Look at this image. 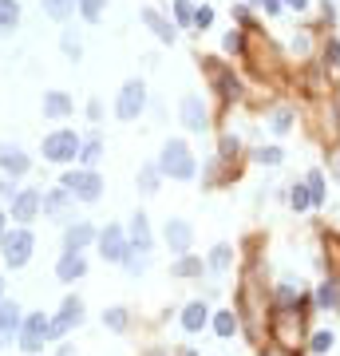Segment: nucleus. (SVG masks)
Here are the masks:
<instances>
[{"instance_id": "nucleus-1", "label": "nucleus", "mask_w": 340, "mask_h": 356, "mask_svg": "<svg viewBox=\"0 0 340 356\" xmlns=\"http://www.w3.org/2000/svg\"><path fill=\"white\" fill-rule=\"evenodd\" d=\"M159 175L162 178H174V182H190V178L198 175V159L194 151L182 143V139H166L162 143V155H159Z\"/></svg>"}, {"instance_id": "nucleus-2", "label": "nucleus", "mask_w": 340, "mask_h": 356, "mask_svg": "<svg viewBox=\"0 0 340 356\" xmlns=\"http://www.w3.org/2000/svg\"><path fill=\"white\" fill-rule=\"evenodd\" d=\"M301 333H305V317L297 309H277L273 305V317H269V337H273L277 348H285L289 356H297L301 348Z\"/></svg>"}, {"instance_id": "nucleus-3", "label": "nucleus", "mask_w": 340, "mask_h": 356, "mask_svg": "<svg viewBox=\"0 0 340 356\" xmlns=\"http://www.w3.org/2000/svg\"><path fill=\"white\" fill-rule=\"evenodd\" d=\"M80 146H83V139L71 127H56L52 135H44L40 151H44V159H48V162H56V166H67V162L80 159Z\"/></svg>"}, {"instance_id": "nucleus-4", "label": "nucleus", "mask_w": 340, "mask_h": 356, "mask_svg": "<svg viewBox=\"0 0 340 356\" xmlns=\"http://www.w3.org/2000/svg\"><path fill=\"white\" fill-rule=\"evenodd\" d=\"M32 249H36V238L28 226H16V230H4L0 238V254H4V265L8 269H24L32 261Z\"/></svg>"}, {"instance_id": "nucleus-5", "label": "nucleus", "mask_w": 340, "mask_h": 356, "mask_svg": "<svg viewBox=\"0 0 340 356\" xmlns=\"http://www.w3.org/2000/svg\"><path fill=\"white\" fill-rule=\"evenodd\" d=\"M60 186H64L76 202H99V198H103V178H99V170L76 166V170H67V175L60 178Z\"/></svg>"}, {"instance_id": "nucleus-6", "label": "nucleus", "mask_w": 340, "mask_h": 356, "mask_svg": "<svg viewBox=\"0 0 340 356\" xmlns=\"http://www.w3.org/2000/svg\"><path fill=\"white\" fill-rule=\"evenodd\" d=\"M48 329H52V321H48V313H24V324H20V348L28 356H36L44 344H48Z\"/></svg>"}, {"instance_id": "nucleus-7", "label": "nucleus", "mask_w": 340, "mask_h": 356, "mask_svg": "<svg viewBox=\"0 0 340 356\" xmlns=\"http://www.w3.org/2000/svg\"><path fill=\"white\" fill-rule=\"evenodd\" d=\"M95 245H99V254H103V261H111V265H123V261H127V254H131L127 230L115 226V222H107V226L99 230Z\"/></svg>"}, {"instance_id": "nucleus-8", "label": "nucleus", "mask_w": 340, "mask_h": 356, "mask_svg": "<svg viewBox=\"0 0 340 356\" xmlns=\"http://www.w3.org/2000/svg\"><path fill=\"white\" fill-rule=\"evenodd\" d=\"M146 107V83L143 80H127L123 83V91L115 99V115L123 119V123H135Z\"/></svg>"}, {"instance_id": "nucleus-9", "label": "nucleus", "mask_w": 340, "mask_h": 356, "mask_svg": "<svg viewBox=\"0 0 340 356\" xmlns=\"http://www.w3.org/2000/svg\"><path fill=\"white\" fill-rule=\"evenodd\" d=\"M40 210H44V218H52V222H71V210H76V198L67 194L64 186H56V190H44L40 194Z\"/></svg>"}, {"instance_id": "nucleus-10", "label": "nucleus", "mask_w": 340, "mask_h": 356, "mask_svg": "<svg viewBox=\"0 0 340 356\" xmlns=\"http://www.w3.org/2000/svg\"><path fill=\"white\" fill-rule=\"evenodd\" d=\"M162 242H166V249L170 254H190V245H194V226L186 222V218H170L166 226H162Z\"/></svg>"}, {"instance_id": "nucleus-11", "label": "nucleus", "mask_w": 340, "mask_h": 356, "mask_svg": "<svg viewBox=\"0 0 340 356\" xmlns=\"http://www.w3.org/2000/svg\"><path fill=\"white\" fill-rule=\"evenodd\" d=\"M83 297H64V305H60V313L52 317V329H48V337H64L67 329H76V324H83Z\"/></svg>"}, {"instance_id": "nucleus-12", "label": "nucleus", "mask_w": 340, "mask_h": 356, "mask_svg": "<svg viewBox=\"0 0 340 356\" xmlns=\"http://www.w3.org/2000/svg\"><path fill=\"white\" fill-rule=\"evenodd\" d=\"M182 127L194 131V135H202V131H210V111H206V103H202V96H182Z\"/></svg>"}, {"instance_id": "nucleus-13", "label": "nucleus", "mask_w": 340, "mask_h": 356, "mask_svg": "<svg viewBox=\"0 0 340 356\" xmlns=\"http://www.w3.org/2000/svg\"><path fill=\"white\" fill-rule=\"evenodd\" d=\"M95 238H99V230L91 222H83V218H76V222L64 226V254H83Z\"/></svg>"}, {"instance_id": "nucleus-14", "label": "nucleus", "mask_w": 340, "mask_h": 356, "mask_svg": "<svg viewBox=\"0 0 340 356\" xmlns=\"http://www.w3.org/2000/svg\"><path fill=\"white\" fill-rule=\"evenodd\" d=\"M206 67H210V80H214V91L226 99V103H234V99H242V83H238V76H234V67H222L218 60H206Z\"/></svg>"}, {"instance_id": "nucleus-15", "label": "nucleus", "mask_w": 340, "mask_h": 356, "mask_svg": "<svg viewBox=\"0 0 340 356\" xmlns=\"http://www.w3.org/2000/svg\"><path fill=\"white\" fill-rule=\"evenodd\" d=\"M127 242L131 249H139V254H150L155 249V234H150V218H146L143 210L131 218V226H127Z\"/></svg>"}, {"instance_id": "nucleus-16", "label": "nucleus", "mask_w": 340, "mask_h": 356, "mask_svg": "<svg viewBox=\"0 0 340 356\" xmlns=\"http://www.w3.org/2000/svg\"><path fill=\"white\" fill-rule=\"evenodd\" d=\"M0 170H4L8 178H20V175H28V170H32V159H28L20 146L0 143Z\"/></svg>"}, {"instance_id": "nucleus-17", "label": "nucleus", "mask_w": 340, "mask_h": 356, "mask_svg": "<svg viewBox=\"0 0 340 356\" xmlns=\"http://www.w3.org/2000/svg\"><path fill=\"white\" fill-rule=\"evenodd\" d=\"M36 214H40V190H20V194L12 198L8 218L20 222V226H28V222H36Z\"/></svg>"}, {"instance_id": "nucleus-18", "label": "nucleus", "mask_w": 340, "mask_h": 356, "mask_svg": "<svg viewBox=\"0 0 340 356\" xmlns=\"http://www.w3.org/2000/svg\"><path fill=\"white\" fill-rule=\"evenodd\" d=\"M20 324H24V313L16 301H0V344H12L20 337Z\"/></svg>"}, {"instance_id": "nucleus-19", "label": "nucleus", "mask_w": 340, "mask_h": 356, "mask_svg": "<svg viewBox=\"0 0 340 356\" xmlns=\"http://www.w3.org/2000/svg\"><path fill=\"white\" fill-rule=\"evenodd\" d=\"M83 274H87V258H83V254H60V261H56V277H60L64 285H76Z\"/></svg>"}, {"instance_id": "nucleus-20", "label": "nucleus", "mask_w": 340, "mask_h": 356, "mask_svg": "<svg viewBox=\"0 0 340 356\" xmlns=\"http://www.w3.org/2000/svg\"><path fill=\"white\" fill-rule=\"evenodd\" d=\"M210 324V309H206V301H190V305L182 309V329L186 333H202Z\"/></svg>"}, {"instance_id": "nucleus-21", "label": "nucleus", "mask_w": 340, "mask_h": 356, "mask_svg": "<svg viewBox=\"0 0 340 356\" xmlns=\"http://www.w3.org/2000/svg\"><path fill=\"white\" fill-rule=\"evenodd\" d=\"M139 16H143V24H146V28H150L155 36H159L162 44H174V36H179V32H174V24H170L166 16H159L155 8H143Z\"/></svg>"}, {"instance_id": "nucleus-22", "label": "nucleus", "mask_w": 340, "mask_h": 356, "mask_svg": "<svg viewBox=\"0 0 340 356\" xmlns=\"http://www.w3.org/2000/svg\"><path fill=\"white\" fill-rule=\"evenodd\" d=\"M210 324H214V333H218L222 340H229L234 333H238V329H242V321H238V313H234V309H222V313H214Z\"/></svg>"}, {"instance_id": "nucleus-23", "label": "nucleus", "mask_w": 340, "mask_h": 356, "mask_svg": "<svg viewBox=\"0 0 340 356\" xmlns=\"http://www.w3.org/2000/svg\"><path fill=\"white\" fill-rule=\"evenodd\" d=\"M67 111H71V96L67 91H48L44 96V115L48 119H64Z\"/></svg>"}, {"instance_id": "nucleus-24", "label": "nucleus", "mask_w": 340, "mask_h": 356, "mask_svg": "<svg viewBox=\"0 0 340 356\" xmlns=\"http://www.w3.org/2000/svg\"><path fill=\"white\" fill-rule=\"evenodd\" d=\"M317 305L321 309H340V281L337 277H328L317 285Z\"/></svg>"}, {"instance_id": "nucleus-25", "label": "nucleus", "mask_w": 340, "mask_h": 356, "mask_svg": "<svg viewBox=\"0 0 340 356\" xmlns=\"http://www.w3.org/2000/svg\"><path fill=\"white\" fill-rule=\"evenodd\" d=\"M103 159V139L99 135H91V139H83L80 146V162H83V170H95V162Z\"/></svg>"}, {"instance_id": "nucleus-26", "label": "nucleus", "mask_w": 340, "mask_h": 356, "mask_svg": "<svg viewBox=\"0 0 340 356\" xmlns=\"http://www.w3.org/2000/svg\"><path fill=\"white\" fill-rule=\"evenodd\" d=\"M332 344H337V333H332V329H317V333L308 337V353L328 356V353H332Z\"/></svg>"}, {"instance_id": "nucleus-27", "label": "nucleus", "mask_w": 340, "mask_h": 356, "mask_svg": "<svg viewBox=\"0 0 340 356\" xmlns=\"http://www.w3.org/2000/svg\"><path fill=\"white\" fill-rule=\"evenodd\" d=\"M20 24V4L16 0H0V36H8Z\"/></svg>"}, {"instance_id": "nucleus-28", "label": "nucleus", "mask_w": 340, "mask_h": 356, "mask_svg": "<svg viewBox=\"0 0 340 356\" xmlns=\"http://www.w3.org/2000/svg\"><path fill=\"white\" fill-rule=\"evenodd\" d=\"M206 265H210L214 274H226L229 265H234V249H229L226 242H222V245H214V249H210V258H206Z\"/></svg>"}, {"instance_id": "nucleus-29", "label": "nucleus", "mask_w": 340, "mask_h": 356, "mask_svg": "<svg viewBox=\"0 0 340 356\" xmlns=\"http://www.w3.org/2000/svg\"><path fill=\"white\" fill-rule=\"evenodd\" d=\"M103 324H107L111 333H127V329H131V313L123 305H111L107 313H103Z\"/></svg>"}, {"instance_id": "nucleus-30", "label": "nucleus", "mask_w": 340, "mask_h": 356, "mask_svg": "<svg viewBox=\"0 0 340 356\" xmlns=\"http://www.w3.org/2000/svg\"><path fill=\"white\" fill-rule=\"evenodd\" d=\"M159 182H162V175H159L155 162L139 166V190H143V194H159Z\"/></svg>"}, {"instance_id": "nucleus-31", "label": "nucleus", "mask_w": 340, "mask_h": 356, "mask_svg": "<svg viewBox=\"0 0 340 356\" xmlns=\"http://www.w3.org/2000/svg\"><path fill=\"white\" fill-rule=\"evenodd\" d=\"M170 274H174V277H198V274H202V258H194V254H182V258L170 265Z\"/></svg>"}, {"instance_id": "nucleus-32", "label": "nucleus", "mask_w": 340, "mask_h": 356, "mask_svg": "<svg viewBox=\"0 0 340 356\" xmlns=\"http://www.w3.org/2000/svg\"><path fill=\"white\" fill-rule=\"evenodd\" d=\"M305 186H308V198H313V206H324V170H308Z\"/></svg>"}, {"instance_id": "nucleus-33", "label": "nucleus", "mask_w": 340, "mask_h": 356, "mask_svg": "<svg viewBox=\"0 0 340 356\" xmlns=\"http://www.w3.org/2000/svg\"><path fill=\"white\" fill-rule=\"evenodd\" d=\"M44 12H48L52 20H67L76 12V0H44Z\"/></svg>"}, {"instance_id": "nucleus-34", "label": "nucleus", "mask_w": 340, "mask_h": 356, "mask_svg": "<svg viewBox=\"0 0 340 356\" xmlns=\"http://www.w3.org/2000/svg\"><path fill=\"white\" fill-rule=\"evenodd\" d=\"M289 206H293V210H308V206H313L305 182H293V186H289Z\"/></svg>"}, {"instance_id": "nucleus-35", "label": "nucleus", "mask_w": 340, "mask_h": 356, "mask_svg": "<svg viewBox=\"0 0 340 356\" xmlns=\"http://www.w3.org/2000/svg\"><path fill=\"white\" fill-rule=\"evenodd\" d=\"M146 265H150V254H139V249H131V254H127V261H123V269H127L131 277L146 274Z\"/></svg>"}, {"instance_id": "nucleus-36", "label": "nucleus", "mask_w": 340, "mask_h": 356, "mask_svg": "<svg viewBox=\"0 0 340 356\" xmlns=\"http://www.w3.org/2000/svg\"><path fill=\"white\" fill-rule=\"evenodd\" d=\"M76 4H80L83 20H91V24H95V20L103 16V0H76Z\"/></svg>"}, {"instance_id": "nucleus-37", "label": "nucleus", "mask_w": 340, "mask_h": 356, "mask_svg": "<svg viewBox=\"0 0 340 356\" xmlns=\"http://www.w3.org/2000/svg\"><path fill=\"white\" fill-rule=\"evenodd\" d=\"M218 151H222V155H218V159H238V151H242V143H238V135H222V146H218Z\"/></svg>"}, {"instance_id": "nucleus-38", "label": "nucleus", "mask_w": 340, "mask_h": 356, "mask_svg": "<svg viewBox=\"0 0 340 356\" xmlns=\"http://www.w3.org/2000/svg\"><path fill=\"white\" fill-rule=\"evenodd\" d=\"M281 159H285V151H281V146H261V151H258V162H261V166H277Z\"/></svg>"}, {"instance_id": "nucleus-39", "label": "nucleus", "mask_w": 340, "mask_h": 356, "mask_svg": "<svg viewBox=\"0 0 340 356\" xmlns=\"http://www.w3.org/2000/svg\"><path fill=\"white\" fill-rule=\"evenodd\" d=\"M324 64L340 67V40L332 36V40H324Z\"/></svg>"}, {"instance_id": "nucleus-40", "label": "nucleus", "mask_w": 340, "mask_h": 356, "mask_svg": "<svg viewBox=\"0 0 340 356\" xmlns=\"http://www.w3.org/2000/svg\"><path fill=\"white\" fill-rule=\"evenodd\" d=\"M60 44H64V52H67V56H71V60H80V36H76V32H64V36H60Z\"/></svg>"}, {"instance_id": "nucleus-41", "label": "nucleus", "mask_w": 340, "mask_h": 356, "mask_svg": "<svg viewBox=\"0 0 340 356\" xmlns=\"http://www.w3.org/2000/svg\"><path fill=\"white\" fill-rule=\"evenodd\" d=\"M20 194V186H16V178H0V202H12V198Z\"/></svg>"}, {"instance_id": "nucleus-42", "label": "nucleus", "mask_w": 340, "mask_h": 356, "mask_svg": "<svg viewBox=\"0 0 340 356\" xmlns=\"http://www.w3.org/2000/svg\"><path fill=\"white\" fill-rule=\"evenodd\" d=\"M174 12H179V24H194V8H190V0H174Z\"/></svg>"}, {"instance_id": "nucleus-43", "label": "nucleus", "mask_w": 340, "mask_h": 356, "mask_svg": "<svg viewBox=\"0 0 340 356\" xmlns=\"http://www.w3.org/2000/svg\"><path fill=\"white\" fill-rule=\"evenodd\" d=\"M293 127V111H277L273 115V135H285Z\"/></svg>"}, {"instance_id": "nucleus-44", "label": "nucleus", "mask_w": 340, "mask_h": 356, "mask_svg": "<svg viewBox=\"0 0 340 356\" xmlns=\"http://www.w3.org/2000/svg\"><path fill=\"white\" fill-rule=\"evenodd\" d=\"M194 24H198V28H210V24H214V8H206V4L194 8Z\"/></svg>"}, {"instance_id": "nucleus-45", "label": "nucleus", "mask_w": 340, "mask_h": 356, "mask_svg": "<svg viewBox=\"0 0 340 356\" xmlns=\"http://www.w3.org/2000/svg\"><path fill=\"white\" fill-rule=\"evenodd\" d=\"M226 52H245V32H229L226 36Z\"/></svg>"}, {"instance_id": "nucleus-46", "label": "nucleus", "mask_w": 340, "mask_h": 356, "mask_svg": "<svg viewBox=\"0 0 340 356\" xmlns=\"http://www.w3.org/2000/svg\"><path fill=\"white\" fill-rule=\"evenodd\" d=\"M99 115H103V107H99V99H91L87 103V119H99Z\"/></svg>"}, {"instance_id": "nucleus-47", "label": "nucleus", "mask_w": 340, "mask_h": 356, "mask_svg": "<svg viewBox=\"0 0 340 356\" xmlns=\"http://www.w3.org/2000/svg\"><path fill=\"white\" fill-rule=\"evenodd\" d=\"M261 4H265V12H269V16H273V12H281V0H261Z\"/></svg>"}, {"instance_id": "nucleus-48", "label": "nucleus", "mask_w": 340, "mask_h": 356, "mask_svg": "<svg viewBox=\"0 0 340 356\" xmlns=\"http://www.w3.org/2000/svg\"><path fill=\"white\" fill-rule=\"evenodd\" d=\"M56 356H76V344H60V353Z\"/></svg>"}, {"instance_id": "nucleus-49", "label": "nucleus", "mask_w": 340, "mask_h": 356, "mask_svg": "<svg viewBox=\"0 0 340 356\" xmlns=\"http://www.w3.org/2000/svg\"><path fill=\"white\" fill-rule=\"evenodd\" d=\"M281 4H289V8H297V12H301V8H305L308 0H281Z\"/></svg>"}, {"instance_id": "nucleus-50", "label": "nucleus", "mask_w": 340, "mask_h": 356, "mask_svg": "<svg viewBox=\"0 0 340 356\" xmlns=\"http://www.w3.org/2000/svg\"><path fill=\"white\" fill-rule=\"evenodd\" d=\"M4 230H8V214L0 210V238H4Z\"/></svg>"}, {"instance_id": "nucleus-51", "label": "nucleus", "mask_w": 340, "mask_h": 356, "mask_svg": "<svg viewBox=\"0 0 340 356\" xmlns=\"http://www.w3.org/2000/svg\"><path fill=\"white\" fill-rule=\"evenodd\" d=\"M332 175H337V178H340V155H337V162H332Z\"/></svg>"}, {"instance_id": "nucleus-52", "label": "nucleus", "mask_w": 340, "mask_h": 356, "mask_svg": "<svg viewBox=\"0 0 340 356\" xmlns=\"http://www.w3.org/2000/svg\"><path fill=\"white\" fill-rule=\"evenodd\" d=\"M0 301H4V281H0Z\"/></svg>"}]
</instances>
